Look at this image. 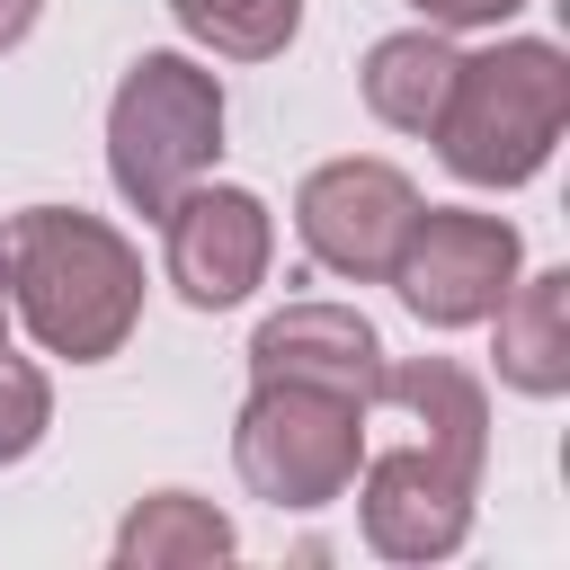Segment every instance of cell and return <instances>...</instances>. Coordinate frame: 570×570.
<instances>
[{"instance_id": "1", "label": "cell", "mask_w": 570, "mask_h": 570, "mask_svg": "<svg viewBox=\"0 0 570 570\" xmlns=\"http://www.w3.org/2000/svg\"><path fill=\"white\" fill-rule=\"evenodd\" d=\"M214 89L187 71V62H169V53H151L142 62V80L125 89V107H116V178L142 196V205H160L169 196V178L214 142Z\"/></svg>"}, {"instance_id": "2", "label": "cell", "mask_w": 570, "mask_h": 570, "mask_svg": "<svg viewBox=\"0 0 570 570\" xmlns=\"http://www.w3.org/2000/svg\"><path fill=\"white\" fill-rule=\"evenodd\" d=\"M258 258V205L249 196H196L178 214V276L196 303H232Z\"/></svg>"}, {"instance_id": "3", "label": "cell", "mask_w": 570, "mask_h": 570, "mask_svg": "<svg viewBox=\"0 0 570 570\" xmlns=\"http://www.w3.org/2000/svg\"><path fill=\"white\" fill-rule=\"evenodd\" d=\"M205 36H223V45H240V53H258V45H276L285 27H294V0H178Z\"/></svg>"}, {"instance_id": "4", "label": "cell", "mask_w": 570, "mask_h": 570, "mask_svg": "<svg viewBox=\"0 0 570 570\" xmlns=\"http://www.w3.org/2000/svg\"><path fill=\"white\" fill-rule=\"evenodd\" d=\"M419 9H436V18H490V9H508V0H419Z\"/></svg>"}]
</instances>
